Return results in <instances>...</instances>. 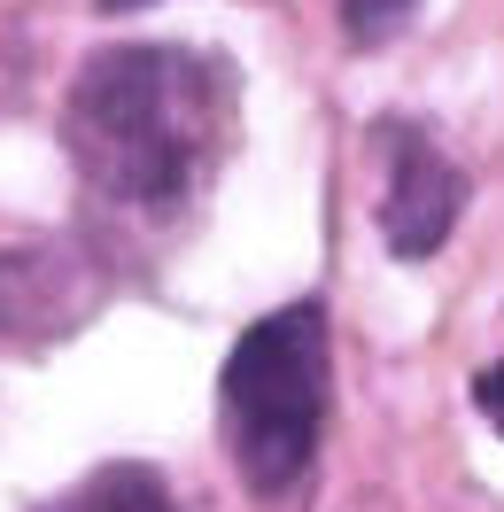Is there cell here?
I'll list each match as a JSON object with an SVG mask.
<instances>
[{
	"label": "cell",
	"mask_w": 504,
	"mask_h": 512,
	"mask_svg": "<svg viewBox=\"0 0 504 512\" xmlns=\"http://www.w3.org/2000/svg\"><path fill=\"white\" fill-rule=\"evenodd\" d=\"M39 512H179V497L163 489L156 466H94L78 489H63Z\"/></svg>",
	"instance_id": "4"
},
{
	"label": "cell",
	"mask_w": 504,
	"mask_h": 512,
	"mask_svg": "<svg viewBox=\"0 0 504 512\" xmlns=\"http://www.w3.org/2000/svg\"><path fill=\"white\" fill-rule=\"evenodd\" d=\"M388 140V194H380V233H388V249L396 256H435L450 241V225L466 210V179H458V163L442 156L435 140L419 125H380Z\"/></svg>",
	"instance_id": "3"
},
{
	"label": "cell",
	"mask_w": 504,
	"mask_h": 512,
	"mask_svg": "<svg viewBox=\"0 0 504 512\" xmlns=\"http://www.w3.org/2000/svg\"><path fill=\"white\" fill-rule=\"evenodd\" d=\"M233 132V63L210 47H101L70 78L63 148L94 194L156 210L218 163Z\"/></svg>",
	"instance_id": "1"
},
{
	"label": "cell",
	"mask_w": 504,
	"mask_h": 512,
	"mask_svg": "<svg viewBox=\"0 0 504 512\" xmlns=\"http://www.w3.org/2000/svg\"><path fill=\"white\" fill-rule=\"evenodd\" d=\"M419 16V0H342V24L357 47H380V39H396Z\"/></svg>",
	"instance_id": "5"
},
{
	"label": "cell",
	"mask_w": 504,
	"mask_h": 512,
	"mask_svg": "<svg viewBox=\"0 0 504 512\" xmlns=\"http://www.w3.org/2000/svg\"><path fill=\"white\" fill-rule=\"evenodd\" d=\"M473 404H481V419H489V427L504 435V365H489V373L473 381Z\"/></svg>",
	"instance_id": "6"
},
{
	"label": "cell",
	"mask_w": 504,
	"mask_h": 512,
	"mask_svg": "<svg viewBox=\"0 0 504 512\" xmlns=\"http://www.w3.org/2000/svg\"><path fill=\"white\" fill-rule=\"evenodd\" d=\"M225 412V450L256 497H287L311 474L318 427H326V303H280L272 319H256L218 381Z\"/></svg>",
	"instance_id": "2"
}]
</instances>
